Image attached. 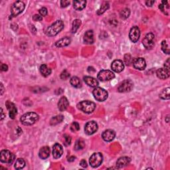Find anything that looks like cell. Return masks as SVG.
Segmentation results:
<instances>
[{"label": "cell", "instance_id": "obj_1", "mask_svg": "<svg viewBox=\"0 0 170 170\" xmlns=\"http://www.w3.org/2000/svg\"><path fill=\"white\" fill-rule=\"evenodd\" d=\"M64 28V23L61 20H57L49 26L45 31V34L48 37H54L62 31Z\"/></svg>", "mask_w": 170, "mask_h": 170}, {"label": "cell", "instance_id": "obj_2", "mask_svg": "<svg viewBox=\"0 0 170 170\" xmlns=\"http://www.w3.org/2000/svg\"><path fill=\"white\" fill-rule=\"evenodd\" d=\"M39 115L35 112H27L20 118L21 124L24 126H31L39 120Z\"/></svg>", "mask_w": 170, "mask_h": 170}, {"label": "cell", "instance_id": "obj_3", "mask_svg": "<svg viewBox=\"0 0 170 170\" xmlns=\"http://www.w3.org/2000/svg\"><path fill=\"white\" fill-rule=\"evenodd\" d=\"M78 110L86 114H90L95 110L96 104L95 102L89 101H83L77 104Z\"/></svg>", "mask_w": 170, "mask_h": 170}, {"label": "cell", "instance_id": "obj_4", "mask_svg": "<svg viewBox=\"0 0 170 170\" xmlns=\"http://www.w3.org/2000/svg\"><path fill=\"white\" fill-rule=\"evenodd\" d=\"M95 98L99 102H104L108 98V93L105 89L101 87H96L92 91Z\"/></svg>", "mask_w": 170, "mask_h": 170}, {"label": "cell", "instance_id": "obj_5", "mask_svg": "<svg viewBox=\"0 0 170 170\" xmlns=\"http://www.w3.org/2000/svg\"><path fill=\"white\" fill-rule=\"evenodd\" d=\"M25 5L23 1H17L14 2L11 7V13L13 17H17L25 10Z\"/></svg>", "mask_w": 170, "mask_h": 170}, {"label": "cell", "instance_id": "obj_6", "mask_svg": "<svg viewBox=\"0 0 170 170\" xmlns=\"http://www.w3.org/2000/svg\"><path fill=\"white\" fill-rule=\"evenodd\" d=\"M16 158L15 155L11 153L10 151L4 150L0 153V160L2 163H12Z\"/></svg>", "mask_w": 170, "mask_h": 170}, {"label": "cell", "instance_id": "obj_7", "mask_svg": "<svg viewBox=\"0 0 170 170\" xmlns=\"http://www.w3.org/2000/svg\"><path fill=\"white\" fill-rule=\"evenodd\" d=\"M142 44L146 49H151L155 45V36L153 33H147L142 40Z\"/></svg>", "mask_w": 170, "mask_h": 170}, {"label": "cell", "instance_id": "obj_8", "mask_svg": "<svg viewBox=\"0 0 170 170\" xmlns=\"http://www.w3.org/2000/svg\"><path fill=\"white\" fill-rule=\"evenodd\" d=\"M97 77L101 81H108L113 79L115 77V75L113 72L109 71V70H102L98 72Z\"/></svg>", "mask_w": 170, "mask_h": 170}, {"label": "cell", "instance_id": "obj_9", "mask_svg": "<svg viewBox=\"0 0 170 170\" xmlns=\"http://www.w3.org/2000/svg\"><path fill=\"white\" fill-rule=\"evenodd\" d=\"M103 157L101 153H95L90 156L89 160L90 165L92 168H98L102 163Z\"/></svg>", "mask_w": 170, "mask_h": 170}, {"label": "cell", "instance_id": "obj_10", "mask_svg": "<svg viewBox=\"0 0 170 170\" xmlns=\"http://www.w3.org/2000/svg\"><path fill=\"white\" fill-rule=\"evenodd\" d=\"M133 84L132 81L125 80L122 81L119 84V86L118 88V92H130L133 89Z\"/></svg>", "mask_w": 170, "mask_h": 170}, {"label": "cell", "instance_id": "obj_11", "mask_svg": "<svg viewBox=\"0 0 170 170\" xmlns=\"http://www.w3.org/2000/svg\"><path fill=\"white\" fill-rule=\"evenodd\" d=\"M98 124L95 121H90L87 122L84 127L85 133L88 135H92L98 130Z\"/></svg>", "mask_w": 170, "mask_h": 170}, {"label": "cell", "instance_id": "obj_12", "mask_svg": "<svg viewBox=\"0 0 170 170\" xmlns=\"http://www.w3.org/2000/svg\"><path fill=\"white\" fill-rule=\"evenodd\" d=\"M140 37V31L138 27L134 26L131 28L129 33V37L132 42H137Z\"/></svg>", "mask_w": 170, "mask_h": 170}, {"label": "cell", "instance_id": "obj_13", "mask_svg": "<svg viewBox=\"0 0 170 170\" xmlns=\"http://www.w3.org/2000/svg\"><path fill=\"white\" fill-rule=\"evenodd\" d=\"M5 106L9 110V115L11 119H14L17 114V109L13 102L10 101H7L5 102Z\"/></svg>", "mask_w": 170, "mask_h": 170}, {"label": "cell", "instance_id": "obj_14", "mask_svg": "<svg viewBox=\"0 0 170 170\" xmlns=\"http://www.w3.org/2000/svg\"><path fill=\"white\" fill-rule=\"evenodd\" d=\"M133 66L136 69L143 71L146 67V63L144 59L139 57L133 60Z\"/></svg>", "mask_w": 170, "mask_h": 170}, {"label": "cell", "instance_id": "obj_15", "mask_svg": "<svg viewBox=\"0 0 170 170\" xmlns=\"http://www.w3.org/2000/svg\"><path fill=\"white\" fill-rule=\"evenodd\" d=\"M112 70L116 72H121L124 69V64L121 60H115L111 65Z\"/></svg>", "mask_w": 170, "mask_h": 170}, {"label": "cell", "instance_id": "obj_16", "mask_svg": "<svg viewBox=\"0 0 170 170\" xmlns=\"http://www.w3.org/2000/svg\"><path fill=\"white\" fill-rule=\"evenodd\" d=\"M116 136V133L113 130H106L103 132L102 138L106 142H111L114 139Z\"/></svg>", "mask_w": 170, "mask_h": 170}, {"label": "cell", "instance_id": "obj_17", "mask_svg": "<svg viewBox=\"0 0 170 170\" xmlns=\"http://www.w3.org/2000/svg\"><path fill=\"white\" fill-rule=\"evenodd\" d=\"M63 154V146L59 144H55L53 148V156L54 159H58Z\"/></svg>", "mask_w": 170, "mask_h": 170}, {"label": "cell", "instance_id": "obj_18", "mask_svg": "<svg viewBox=\"0 0 170 170\" xmlns=\"http://www.w3.org/2000/svg\"><path fill=\"white\" fill-rule=\"evenodd\" d=\"M156 75L157 77L160 78V79L164 80L169 77L170 72L169 70H168L165 68H161L157 70Z\"/></svg>", "mask_w": 170, "mask_h": 170}, {"label": "cell", "instance_id": "obj_19", "mask_svg": "<svg viewBox=\"0 0 170 170\" xmlns=\"http://www.w3.org/2000/svg\"><path fill=\"white\" fill-rule=\"evenodd\" d=\"M69 106V102L68 101V99L66 98L65 96L61 97L58 102L59 110L60 112L65 111V110H66V108H68Z\"/></svg>", "mask_w": 170, "mask_h": 170}, {"label": "cell", "instance_id": "obj_20", "mask_svg": "<svg viewBox=\"0 0 170 170\" xmlns=\"http://www.w3.org/2000/svg\"><path fill=\"white\" fill-rule=\"evenodd\" d=\"M84 81L85 82L87 85L89 86L96 88L98 86V82L96 78H93L92 77H89V76H85L83 78Z\"/></svg>", "mask_w": 170, "mask_h": 170}, {"label": "cell", "instance_id": "obj_21", "mask_svg": "<svg viewBox=\"0 0 170 170\" xmlns=\"http://www.w3.org/2000/svg\"><path fill=\"white\" fill-rule=\"evenodd\" d=\"M131 159L129 157H122L118 160L116 162V167L118 168H122L128 165Z\"/></svg>", "mask_w": 170, "mask_h": 170}, {"label": "cell", "instance_id": "obj_22", "mask_svg": "<svg viewBox=\"0 0 170 170\" xmlns=\"http://www.w3.org/2000/svg\"><path fill=\"white\" fill-rule=\"evenodd\" d=\"M84 42L86 44H92L94 42V33L92 30H89L85 33L84 36Z\"/></svg>", "mask_w": 170, "mask_h": 170}, {"label": "cell", "instance_id": "obj_23", "mask_svg": "<svg viewBox=\"0 0 170 170\" xmlns=\"http://www.w3.org/2000/svg\"><path fill=\"white\" fill-rule=\"evenodd\" d=\"M71 38L69 37H65L59 39V41H57L55 42V45L57 47H66L71 43Z\"/></svg>", "mask_w": 170, "mask_h": 170}, {"label": "cell", "instance_id": "obj_24", "mask_svg": "<svg viewBox=\"0 0 170 170\" xmlns=\"http://www.w3.org/2000/svg\"><path fill=\"white\" fill-rule=\"evenodd\" d=\"M50 154V149L48 146H44L42 147L39 152V156L40 157V158L45 160L47 159V157L49 156Z\"/></svg>", "mask_w": 170, "mask_h": 170}, {"label": "cell", "instance_id": "obj_25", "mask_svg": "<svg viewBox=\"0 0 170 170\" xmlns=\"http://www.w3.org/2000/svg\"><path fill=\"white\" fill-rule=\"evenodd\" d=\"M86 1L83 0V1H78V0H76V1H73V7L76 10L78 11H81L83 10L84 8L86 7Z\"/></svg>", "mask_w": 170, "mask_h": 170}, {"label": "cell", "instance_id": "obj_26", "mask_svg": "<svg viewBox=\"0 0 170 170\" xmlns=\"http://www.w3.org/2000/svg\"><path fill=\"white\" fill-rule=\"evenodd\" d=\"M39 70H40L41 74L45 77H48V76L51 74V72H52L51 71V69L48 67L47 65H45V64L42 65L40 66V69H39Z\"/></svg>", "mask_w": 170, "mask_h": 170}, {"label": "cell", "instance_id": "obj_27", "mask_svg": "<svg viewBox=\"0 0 170 170\" xmlns=\"http://www.w3.org/2000/svg\"><path fill=\"white\" fill-rule=\"evenodd\" d=\"M64 119V116L63 115L60 114V115H57V116H55L51 118V120H50V124L51 125H56L57 124H59L62 122Z\"/></svg>", "mask_w": 170, "mask_h": 170}, {"label": "cell", "instance_id": "obj_28", "mask_svg": "<svg viewBox=\"0 0 170 170\" xmlns=\"http://www.w3.org/2000/svg\"><path fill=\"white\" fill-rule=\"evenodd\" d=\"M70 83H71L72 86L75 88H77V89L81 88L82 85L81 81L77 77H72L71 78V80H70Z\"/></svg>", "mask_w": 170, "mask_h": 170}, {"label": "cell", "instance_id": "obj_29", "mask_svg": "<svg viewBox=\"0 0 170 170\" xmlns=\"http://www.w3.org/2000/svg\"><path fill=\"white\" fill-rule=\"evenodd\" d=\"M170 89L168 87L167 89L163 90L162 92L160 94V97L163 100H169L170 98Z\"/></svg>", "mask_w": 170, "mask_h": 170}, {"label": "cell", "instance_id": "obj_30", "mask_svg": "<svg viewBox=\"0 0 170 170\" xmlns=\"http://www.w3.org/2000/svg\"><path fill=\"white\" fill-rule=\"evenodd\" d=\"M25 166V162L23 158H19L16 160L15 163V168L16 169H23Z\"/></svg>", "mask_w": 170, "mask_h": 170}, {"label": "cell", "instance_id": "obj_31", "mask_svg": "<svg viewBox=\"0 0 170 170\" xmlns=\"http://www.w3.org/2000/svg\"><path fill=\"white\" fill-rule=\"evenodd\" d=\"M109 7H110V5H109L108 2H106V1L103 2L101 6V8H100L98 10V11H97V13H98V15L103 14L106 10H108Z\"/></svg>", "mask_w": 170, "mask_h": 170}, {"label": "cell", "instance_id": "obj_32", "mask_svg": "<svg viewBox=\"0 0 170 170\" xmlns=\"http://www.w3.org/2000/svg\"><path fill=\"white\" fill-rule=\"evenodd\" d=\"M81 25V21L80 19L74 20L72 25V33H75L77 32V30L79 29Z\"/></svg>", "mask_w": 170, "mask_h": 170}, {"label": "cell", "instance_id": "obj_33", "mask_svg": "<svg viewBox=\"0 0 170 170\" xmlns=\"http://www.w3.org/2000/svg\"><path fill=\"white\" fill-rule=\"evenodd\" d=\"M130 15V10L128 8H124L120 12V16L123 19H126L128 18Z\"/></svg>", "mask_w": 170, "mask_h": 170}, {"label": "cell", "instance_id": "obj_34", "mask_svg": "<svg viewBox=\"0 0 170 170\" xmlns=\"http://www.w3.org/2000/svg\"><path fill=\"white\" fill-rule=\"evenodd\" d=\"M85 147V143L83 139H78L75 145V149L76 150H83Z\"/></svg>", "mask_w": 170, "mask_h": 170}, {"label": "cell", "instance_id": "obj_35", "mask_svg": "<svg viewBox=\"0 0 170 170\" xmlns=\"http://www.w3.org/2000/svg\"><path fill=\"white\" fill-rule=\"evenodd\" d=\"M124 61H125L126 65L130 66V64H132L133 63V59L132 56L129 54H126V55L124 56Z\"/></svg>", "mask_w": 170, "mask_h": 170}, {"label": "cell", "instance_id": "obj_36", "mask_svg": "<svg viewBox=\"0 0 170 170\" xmlns=\"http://www.w3.org/2000/svg\"><path fill=\"white\" fill-rule=\"evenodd\" d=\"M162 49L164 53H166L168 54H169V48H168V45H167V42L166 41H163L162 42Z\"/></svg>", "mask_w": 170, "mask_h": 170}, {"label": "cell", "instance_id": "obj_37", "mask_svg": "<svg viewBox=\"0 0 170 170\" xmlns=\"http://www.w3.org/2000/svg\"><path fill=\"white\" fill-rule=\"evenodd\" d=\"M71 130L72 132H77V131H78V130H80L79 124H78V123L76 122H73L71 126Z\"/></svg>", "mask_w": 170, "mask_h": 170}, {"label": "cell", "instance_id": "obj_38", "mask_svg": "<svg viewBox=\"0 0 170 170\" xmlns=\"http://www.w3.org/2000/svg\"><path fill=\"white\" fill-rule=\"evenodd\" d=\"M70 77V73L68 72L66 70H65L62 72V73L60 74V78L63 80H66Z\"/></svg>", "mask_w": 170, "mask_h": 170}, {"label": "cell", "instance_id": "obj_39", "mask_svg": "<svg viewBox=\"0 0 170 170\" xmlns=\"http://www.w3.org/2000/svg\"><path fill=\"white\" fill-rule=\"evenodd\" d=\"M39 13H40V16H42V17L47 16V13H48L47 8H45V7H42V8H41L40 10H39Z\"/></svg>", "mask_w": 170, "mask_h": 170}, {"label": "cell", "instance_id": "obj_40", "mask_svg": "<svg viewBox=\"0 0 170 170\" xmlns=\"http://www.w3.org/2000/svg\"><path fill=\"white\" fill-rule=\"evenodd\" d=\"M65 138V142L66 144V145H69L71 144V137L69 135H65L64 136Z\"/></svg>", "mask_w": 170, "mask_h": 170}, {"label": "cell", "instance_id": "obj_41", "mask_svg": "<svg viewBox=\"0 0 170 170\" xmlns=\"http://www.w3.org/2000/svg\"><path fill=\"white\" fill-rule=\"evenodd\" d=\"M33 20L34 21H41L42 20V17L40 15L35 14L33 17Z\"/></svg>", "mask_w": 170, "mask_h": 170}, {"label": "cell", "instance_id": "obj_42", "mask_svg": "<svg viewBox=\"0 0 170 170\" xmlns=\"http://www.w3.org/2000/svg\"><path fill=\"white\" fill-rule=\"evenodd\" d=\"M69 4H70V1H66V0H62V1H60V6H61V7H67L68 5H69Z\"/></svg>", "mask_w": 170, "mask_h": 170}, {"label": "cell", "instance_id": "obj_43", "mask_svg": "<svg viewBox=\"0 0 170 170\" xmlns=\"http://www.w3.org/2000/svg\"><path fill=\"white\" fill-rule=\"evenodd\" d=\"M1 69L2 71H7L8 69V66L7 65H5V64H1Z\"/></svg>", "mask_w": 170, "mask_h": 170}, {"label": "cell", "instance_id": "obj_44", "mask_svg": "<svg viewBox=\"0 0 170 170\" xmlns=\"http://www.w3.org/2000/svg\"><path fill=\"white\" fill-rule=\"evenodd\" d=\"M80 165H81V166L83 167V168H86L87 163L84 160H81V162H80Z\"/></svg>", "mask_w": 170, "mask_h": 170}, {"label": "cell", "instance_id": "obj_45", "mask_svg": "<svg viewBox=\"0 0 170 170\" xmlns=\"http://www.w3.org/2000/svg\"><path fill=\"white\" fill-rule=\"evenodd\" d=\"M164 66H165V69L169 70V59H168V60H166L164 63Z\"/></svg>", "mask_w": 170, "mask_h": 170}, {"label": "cell", "instance_id": "obj_46", "mask_svg": "<svg viewBox=\"0 0 170 170\" xmlns=\"http://www.w3.org/2000/svg\"><path fill=\"white\" fill-rule=\"evenodd\" d=\"M155 3V1H147L145 2V4H146L147 6L148 7H151L154 5V4Z\"/></svg>", "mask_w": 170, "mask_h": 170}, {"label": "cell", "instance_id": "obj_47", "mask_svg": "<svg viewBox=\"0 0 170 170\" xmlns=\"http://www.w3.org/2000/svg\"><path fill=\"white\" fill-rule=\"evenodd\" d=\"M75 159H76V157L75 156H72L71 157H69L68 161H69V162H73V161H75Z\"/></svg>", "mask_w": 170, "mask_h": 170}, {"label": "cell", "instance_id": "obj_48", "mask_svg": "<svg viewBox=\"0 0 170 170\" xmlns=\"http://www.w3.org/2000/svg\"><path fill=\"white\" fill-rule=\"evenodd\" d=\"M1 120H3V119H4V117L5 116V115L4 114V111H3V109L1 108Z\"/></svg>", "mask_w": 170, "mask_h": 170}, {"label": "cell", "instance_id": "obj_49", "mask_svg": "<svg viewBox=\"0 0 170 170\" xmlns=\"http://www.w3.org/2000/svg\"><path fill=\"white\" fill-rule=\"evenodd\" d=\"M1 95H2L3 93H4V86H3V84H1Z\"/></svg>", "mask_w": 170, "mask_h": 170}, {"label": "cell", "instance_id": "obj_50", "mask_svg": "<svg viewBox=\"0 0 170 170\" xmlns=\"http://www.w3.org/2000/svg\"><path fill=\"white\" fill-rule=\"evenodd\" d=\"M169 116H167V117H166V122H169Z\"/></svg>", "mask_w": 170, "mask_h": 170}]
</instances>
